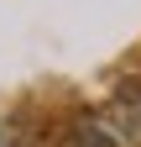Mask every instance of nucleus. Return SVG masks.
Returning a JSON list of instances; mask_svg holds the SVG:
<instances>
[{
	"mask_svg": "<svg viewBox=\"0 0 141 147\" xmlns=\"http://www.w3.org/2000/svg\"><path fill=\"white\" fill-rule=\"evenodd\" d=\"M104 137L115 147H141V84H120L110 110H104Z\"/></svg>",
	"mask_w": 141,
	"mask_h": 147,
	"instance_id": "obj_1",
	"label": "nucleus"
},
{
	"mask_svg": "<svg viewBox=\"0 0 141 147\" xmlns=\"http://www.w3.org/2000/svg\"><path fill=\"white\" fill-rule=\"evenodd\" d=\"M73 147H115V142L104 137L99 126H78V131H73Z\"/></svg>",
	"mask_w": 141,
	"mask_h": 147,
	"instance_id": "obj_2",
	"label": "nucleus"
}]
</instances>
